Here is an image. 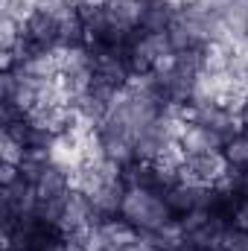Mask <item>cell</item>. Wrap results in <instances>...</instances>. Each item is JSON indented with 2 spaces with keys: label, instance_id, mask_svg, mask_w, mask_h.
Listing matches in <instances>:
<instances>
[{
  "label": "cell",
  "instance_id": "ba28073f",
  "mask_svg": "<svg viewBox=\"0 0 248 251\" xmlns=\"http://www.w3.org/2000/svg\"><path fill=\"white\" fill-rule=\"evenodd\" d=\"M125 184H105V187L99 190L97 196H91V201H94V210L102 216V219H111V216H117L120 210H123V196H125Z\"/></svg>",
  "mask_w": 248,
  "mask_h": 251
},
{
  "label": "cell",
  "instance_id": "8992f818",
  "mask_svg": "<svg viewBox=\"0 0 248 251\" xmlns=\"http://www.w3.org/2000/svg\"><path fill=\"white\" fill-rule=\"evenodd\" d=\"M56 56H59V70L62 73H82V70H91L94 67V53L88 44H76V47H56Z\"/></svg>",
  "mask_w": 248,
  "mask_h": 251
},
{
  "label": "cell",
  "instance_id": "5bb4252c",
  "mask_svg": "<svg viewBox=\"0 0 248 251\" xmlns=\"http://www.w3.org/2000/svg\"><path fill=\"white\" fill-rule=\"evenodd\" d=\"M164 201H167V207L173 210V216H184V213H190V210H196L193 187H187V184L170 187L167 193H164Z\"/></svg>",
  "mask_w": 248,
  "mask_h": 251
},
{
  "label": "cell",
  "instance_id": "7402d4cb",
  "mask_svg": "<svg viewBox=\"0 0 248 251\" xmlns=\"http://www.w3.org/2000/svg\"><path fill=\"white\" fill-rule=\"evenodd\" d=\"M210 216H213V210H190V213H184V216H178L181 219V225H184L187 234H193V231H198V228H204L207 222H210Z\"/></svg>",
  "mask_w": 248,
  "mask_h": 251
},
{
  "label": "cell",
  "instance_id": "5b68a950",
  "mask_svg": "<svg viewBox=\"0 0 248 251\" xmlns=\"http://www.w3.org/2000/svg\"><path fill=\"white\" fill-rule=\"evenodd\" d=\"M99 231H102V237L108 240V246H114V249H128V246H134L137 240H140V228H134L128 219H117V216H111V219H105L102 225H99Z\"/></svg>",
  "mask_w": 248,
  "mask_h": 251
},
{
  "label": "cell",
  "instance_id": "52a82bcc",
  "mask_svg": "<svg viewBox=\"0 0 248 251\" xmlns=\"http://www.w3.org/2000/svg\"><path fill=\"white\" fill-rule=\"evenodd\" d=\"M175 12H178V9H173V6L164 3V0L146 3L143 18H140V26H143L146 32H167V29L173 26V21H175Z\"/></svg>",
  "mask_w": 248,
  "mask_h": 251
},
{
  "label": "cell",
  "instance_id": "7c38bea8",
  "mask_svg": "<svg viewBox=\"0 0 248 251\" xmlns=\"http://www.w3.org/2000/svg\"><path fill=\"white\" fill-rule=\"evenodd\" d=\"M201 50H204V59H201V70H204V73H225V70L231 67L234 53H231L228 44L210 41V44H204Z\"/></svg>",
  "mask_w": 248,
  "mask_h": 251
},
{
  "label": "cell",
  "instance_id": "44dd1931",
  "mask_svg": "<svg viewBox=\"0 0 248 251\" xmlns=\"http://www.w3.org/2000/svg\"><path fill=\"white\" fill-rule=\"evenodd\" d=\"M222 251H248V231H240L231 225L222 237Z\"/></svg>",
  "mask_w": 248,
  "mask_h": 251
},
{
  "label": "cell",
  "instance_id": "8fae6325",
  "mask_svg": "<svg viewBox=\"0 0 248 251\" xmlns=\"http://www.w3.org/2000/svg\"><path fill=\"white\" fill-rule=\"evenodd\" d=\"M88 32H85V24L79 18L76 9H67L62 18H59V47H76V44H85Z\"/></svg>",
  "mask_w": 248,
  "mask_h": 251
},
{
  "label": "cell",
  "instance_id": "ffe728a7",
  "mask_svg": "<svg viewBox=\"0 0 248 251\" xmlns=\"http://www.w3.org/2000/svg\"><path fill=\"white\" fill-rule=\"evenodd\" d=\"M94 170L102 176V181L105 184H120L123 181V164H117V161H111V158H102L99 164H94Z\"/></svg>",
  "mask_w": 248,
  "mask_h": 251
},
{
  "label": "cell",
  "instance_id": "ac0fdd59",
  "mask_svg": "<svg viewBox=\"0 0 248 251\" xmlns=\"http://www.w3.org/2000/svg\"><path fill=\"white\" fill-rule=\"evenodd\" d=\"M222 152H225L228 164H234V167H248V137L246 134H237L234 140H228Z\"/></svg>",
  "mask_w": 248,
  "mask_h": 251
},
{
  "label": "cell",
  "instance_id": "484cf974",
  "mask_svg": "<svg viewBox=\"0 0 248 251\" xmlns=\"http://www.w3.org/2000/svg\"><path fill=\"white\" fill-rule=\"evenodd\" d=\"M15 67H18L15 53H12V50H0V70L6 73V70H15Z\"/></svg>",
  "mask_w": 248,
  "mask_h": 251
},
{
  "label": "cell",
  "instance_id": "3957f363",
  "mask_svg": "<svg viewBox=\"0 0 248 251\" xmlns=\"http://www.w3.org/2000/svg\"><path fill=\"white\" fill-rule=\"evenodd\" d=\"M24 38H29L41 50H56L59 47V21L44 12H32V18L24 24Z\"/></svg>",
  "mask_w": 248,
  "mask_h": 251
},
{
  "label": "cell",
  "instance_id": "7a4b0ae2",
  "mask_svg": "<svg viewBox=\"0 0 248 251\" xmlns=\"http://www.w3.org/2000/svg\"><path fill=\"white\" fill-rule=\"evenodd\" d=\"M178 143H181V149H184L187 158H193V155H207V152H222V149H225L222 131L207 128V126H198V123L187 126L184 137H181Z\"/></svg>",
  "mask_w": 248,
  "mask_h": 251
},
{
  "label": "cell",
  "instance_id": "277c9868",
  "mask_svg": "<svg viewBox=\"0 0 248 251\" xmlns=\"http://www.w3.org/2000/svg\"><path fill=\"white\" fill-rule=\"evenodd\" d=\"M187 167L204 181V184H216L228 170H231V164H228V158H225V152H207V155H193V158H187Z\"/></svg>",
  "mask_w": 248,
  "mask_h": 251
},
{
  "label": "cell",
  "instance_id": "83f0119b",
  "mask_svg": "<svg viewBox=\"0 0 248 251\" xmlns=\"http://www.w3.org/2000/svg\"><path fill=\"white\" fill-rule=\"evenodd\" d=\"M243 199H248V167L243 170Z\"/></svg>",
  "mask_w": 248,
  "mask_h": 251
},
{
  "label": "cell",
  "instance_id": "30bf717a",
  "mask_svg": "<svg viewBox=\"0 0 248 251\" xmlns=\"http://www.w3.org/2000/svg\"><path fill=\"white\" fill-rule=\"evenodd\" d=\"M18 70H24V73H29V76H38V79H56V76L62 73V70H59V56H56V50H38V53H32Z\"/></svg>",
  "mask_w": 248,
  "mask_h": 251
},
{
  "label": "cell",
  "instance_id": "4fadbf2b",
  "mask_svg": "<svg viewBox=\"0 0 248 251\" xmlns=\"http://www.w3.org/2000/svg\"><path fill=\"white\" fill-rule=\"evenodd\" d=\"M73 108H76V114H82V117H88V120H94V123L99 126L105 117H108V102H102L99 97H94V94H82V97H73V102H70Z\"/></svg>",
  "mask_w": 248,
  "mask_h": 251
},
{
  "label": "cell",
  "instance_id": "d6986e66",
  "mask_svg": "<svg viewBox=\"0 0 248 251\" xmlns=\"http://www.w3.org/2000/svg\"><path fill=\"white\" fill-rule=\"evenodd\" d=\"M24 35V24L15 18H0V50H12Z\"/></svg>",
  "mask_w": 248,
  "mask_h": 251
},
{
  "label": "cell",
  "instance_id": "6da1fadb",
  "mask_svg": "<svg viewBox=\"0 0 248 251\" xmlns=\"http://www.w3.org/2000/svg\"><path fill=\"white\" fill-rule=\"evenodd\" d=\"M120 216L128 219L140 231H158L173 219V210L164 201V193L146 187H128L123 196V210Z\"/></svg>",
  "mask_w": 248,
  "mask_h": 251
},
{
  "label": "cell",
  "instance_id": "2e32d148",
  "mask_svg": "<svg viewBox=\"0 0 248 251\" xmlns=\"http://www.w3.org/2000/svg\"><path fill=\"white\" fill-rule=\"evenodd\" d=\"M167 38H170V47H173L175 53H187V50H196V47H198L196 38H193V32L187 29L181 21H173V26L167 29Z\"/></svg>",
  "mask_w": 248,
  "mask_h": 251
},
{
  "label": "cell",
  "instance_id": "e0dca14e",
  "mask_svg": "<svg viewBox=\"0 0 248 251\" xmlns=\"http://www.w3.org/2000/svg\"><path fill=\"white\" fill-rule=\"evenodd\" d=\"M24 158H26V146L18 143L15 137H9V134L3 131V134H0V164H15V167H21Z\"/></svg>",
  "mask_w": 248,
  "mask_h": 251
},
{
  "label": "cell",
  "instance_id": "f1b7e54d",
  "mask_svg": "<svg viewBox=\"0 0 248 251\" xmlns=\"http://www.w3.org/2000/svg\"><path fill=\"white\" fill-rule=\"evenodd\" d=\"M140 3H155V0H140Z\"/></svg>",
  "mask_w": 248,
  "mask_h": 251
},
{
  "label": "cell",
  "instance_id": "9a60e30c",
  "mask_svg": "<svg viewBox=\"0 0 248 251\" xmlns=\"http://www.w3.org/2000/svg\"><path fill=\"white\" fill-rule=\"evenodd\" d=\"M35 12V0H0V18H15L18 24H26Z\"/></svg>",
  "mask_w": 248,
  "mask_h": 251
},
{
  "label": "cell",
  "instance_id": "4316f807",
  "mask_svg": "<svg viewBox=\"0 0 248 251\" xmlns=\"http://www.w3.org/2000/svg\"><path fill=\"white\" fill-rule=\"evenodd\" d=\"M50 251H82V246H76V243H70V240L59 237V240H56V246H53Z\"/></svg>",
  "mask_w": 248,
  "mask_h": 251
},
{
  "label": "cell",
  "instance_id": "cb8c5ba5",
  "mask_svg": "<svg viewBox=\"0 0 248 251\" xmlns=\"http://www.w3.org/2000/svg\"><path fill=\"white\" fill-rule=\"evenodd\" d=\"M24 176H21V167H15V164H0V187H12V184H18Z\"/></svg>",
  "mask_w": 248,
  "mask_h": 251
},
{
  "label": "cell",
  "instance_id": "d4e9b609",
  "mask_svg": "<svg viewBox=\"0 0 248 251\" xmlns=\"http://www.w3.org/2000/svg\"><path fill=\"white\" fill-rule=\"evenodd\" d=\"M231 225L240 228V231H248V199H243V201L231 210Z\"/></svg>",
  "mask_w": 248,
  "mask_h": 251
},
{
  "label": "cell",
  "instance_id": "603a6c76",
  "mask_svg": "<svg viewBox=\"0 0 248 251\" xmlns=\"http://www.w3.org/2000/svg\"><path fill=\"white\" fill-rule=\"evenodd\" d=\"M67 9H73L67 0H35V12H44V15H50V18H62Z\"/></svg>",
  "mask_w": 248,
  "mask_h": 251
},
{
  "label": "cell",
  "instance_id": "9c48e42d",
  "mask_svg": "<svg viewBox=\"0 0 248 251\" xmlns=\"http://www.w3.org/2000/svg\"><path fill=\"white\" fill-rule=\"evenodd\" d=\"M35 190H38V199H56V196H64V193H70V176L64 173L62 167L50 164V167L41 173V178L35 181Z\"/></svg>",
  "mask_w": 248,
  "mask_h": 251
}]
</instances>
